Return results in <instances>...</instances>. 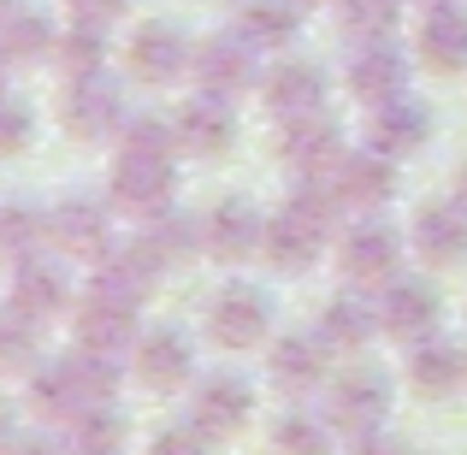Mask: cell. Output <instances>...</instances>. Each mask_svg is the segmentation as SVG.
Here are the masks:
<instances>
[{
  "label": "cell",
  "instance_id": "cell-2",
  "mask_svg": "<svg viewBox=\"0 0 467 455\" xmlns=\"http://www.w3.org/2000/svg\"><path fill=\"white\" fill-rule=\"evenodd\" d=\"M426 47H438V66H462L467 59V18H450V12H438L432 24H426Z\"/></svg>",
  "mask_w": 467,
  "mask_h": 455
},
{
  "label": "cell",
  "instance_id": "cell-1",
  "mask_svg": "<svg viewBox=\"0 0 467 455\" xmlns=\"http://www.w3.org/2000/svg\"><path fill=\"white\" fill-rule=\"evenodd\" d=\"M420 243H426V254H438V261H456L467 249V219L456 207H438V213L420 219Z\"/></svg>",
  "mask_w": 467,
  "mask_h": 455
},
{
  "label": "cell",
  "instance_id": "cell-3",
  "mask_svg": "<svg viewBox=\"0 0 467 455\" xmlns=\"http://www.w3.org/2000/svg\"><path fill=\"white\" fill-rule=\"evenodd\" d=\"M462 190H467V171H462Z\"/></svg>",
  "mask_w": 467,
  "mask_h": 455
}]
</instances>
